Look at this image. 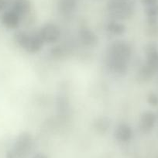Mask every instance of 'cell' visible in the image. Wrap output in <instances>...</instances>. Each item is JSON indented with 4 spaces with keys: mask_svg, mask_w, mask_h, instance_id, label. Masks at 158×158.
Returning a JSON list of instances; mask_svg holds the SVG:
<instances>
[{
    "mask_svg": "<svg viewBox=\"0 0 158 158\" xmlns=\"http://www.w3.org/2000/svg\"><path fill=\"white\" fill-rule=\"evenodd\" d=\"M132 49L126 41H115L109 46L106 53V64L114 74H123L128 69Z\"/></svg>",
    "mask_w": 158,
    "mask_h": 158,
    "instance_id": "1",
    "label": "cell"
},
{
    "mask_svg": "<svg viewBox=\"0 0 158 158\" xmlns=\"http://www.w3.org/2000/svg\"><path fill=\"white\" fill-rule=\"evenodd\" d=\"M109 13L115 19H126L133 16L135 10L134 0H108Z\"/></svg>",
    "mask_w": 158,
    "mask_h": 158,
    "instance_id": "2",
    "label": "cell"
},
{
    "mask_svg": "<svg viewBox=\"0 0 158 158\" xmlns=\"http://www.w3.org/2000/svg\"><path fill=\"white\" fill-rule=\"evenodd\" d=\"M15 41L26 51L31 54L40 51L44 46L43 40L38 34H29L23 31H18L14 35Z\"/></svg>",
    "mask_w": 158,
    "mask_h": 158,
    "instance_id": "3",
    "label": "cell"
},
{
    "mask_svg": "<svg viewBox=\"0 0 158 158\" xmlns=\"http://www.w3.org/2000/svg\"><path fill=\"white\" fill-rule=\"evenodd\" d=\"M33 137L29 133H22L17 136L11 151L16 158H27L33 149Z\"/></svg>",
    "mask_w": 158,
    "mask_h": 158,
    "instance_id": "4",
    "label": "cell"
},
{
    "mask_svg": "<svg viewBox=\"0 0 158 158\" xmlns=\"http://www.w3.org/2000/svg\"><path fill=\"white\" fill-rule=\"evenodd\" d=\"M39 35L44 43H55L60 38V30L55 24L48 23L40 29Z\"/></svg>",
    "mask_w": 158,
    "mask_h": 158,
    "instance_id": "5",
    "label": "cell"
},
{
    "mask_svg": "<svg viewBox=\"0 0 158 158\" xmlns=\"http://www.w3.org/2000/svg\"><path fill=\"white\" fill-rule=\"evenodd\" d=\"M156 115L151 111H146L141 115L139 122V130L144 134H148L154 128Z\"/></svg>",
    "mask_w": 158,
    "mask_h": 158,
    "instance_id": "6",
    "label": "cell"
},
{
    "mask_svg": "<svg viewBox=\"0 0 158 158\" xmlns=\"http://www.w3.org/2000/svg\"><path fill=\"white\" fill-rule=\"evenodd\" d=\"M146 63L155 71H158V44L150 42L145 47Z\"/></svg>",
    "mask_w": 158,
    "mask_h": 158,
    "instance_id": "7",
    "label": "cell"
},
{
    "mask_svg": "<svg viewBox=\"0 0 158 158\" xmlns=\"http://www.w3.org/2000/svg\"><path fill=\"white\" fill-rule=\"evenodd\" d=\"M78 36L80 41L87 47H95L98 43V37L95 35L92 30L90 29L86 28H81L79 30L78 32Z\"/></svg>",
    "mask_w": 158,
    "mask_h": 158,
    "instance_id": "8",
    "label": "cell"
},
{
    "mask_svg": "<svg viewBox=\"0 0 158 158\" xmlns=\"http://www.w3.org/2000/svg\"><path fill=\"white\" fill-rule=\"evenodd\" d=\"M20 17L13 10L5 12L1 16V23L7 29H16L19 24Z\"/></svg>",
    "mask_w": 158,
    "mask_h": 158,
    "instance_id": "9",
    "label": "cell"
},
{
    "mask_svg": "<svg viewBox=\"0 0 158 158\" xmlns=\"http://www.w3.org/2000/svg\"><path fill=\"white\" fill-rule=\"evenodd\" d=\"M115 138L120 143H127L130 141L133 136V130L131 127L126 123H121L115 130Z\"/></svg>",
    "mask_w": 158,
    "mask_h": 158,
    "instance_id": "10",
    "label": "cell"
},
{
    "mask_svg": "<svg viewBox=\"0 0 158 158\" xmlns=\"http://www.w3.org/2000/svg\"><path fill=\"white\" fill-rule=\"evenodd\" d=\"M30 7L31 2L30 0H14L11 10L15 12L21 18L30 12Z\"/></svg>",
    "mask_w": 158,
    "mask_h": 158,
    "instance_id": "11",
    "label": "cell"
},
{
    "mask_svg": "<svg viewBox=\"0 0 158 158\" xmlns=\"http://www.w3.org/2000/svg\"><path fill=\"white\" fill-rule=\"evenodd\" d=\"M77 4V0H59L57 9L60 14L67 16L76 10Z\"/></svg>",
    "mask_w": 158,
    "mask_h": 158,
    "instance_id": "12",
    "label": "cell"
},
{
    "mask_svg": "<svg viewBox=\"0 0 158 158\" xmlns=\"http://www.w3.org/2000/svg\"><path fill=\"white\" fill-rule=\"evenodd\" d=\"M155 73H156L155 70H153V68L148 66L147 64H144L138 71L137 80L141 83L147 82V81H150L153 78Z\"/></svg>",
    "mask_w": 158,
    "mask_h": 158,
    "instance_id": "13",
    "label": "cell"
},
{
    "mask_svg": "<svg viewBox=\"0 0 158 158\" xmlns=\"http://www.w3.org/2000/svg\"><path fill=\"white\" fill-rule=\"evenodd\" d=\"M110 119L108 117L98 118L94 123V127L96 131L99 133H105L110 127Z\"/></svg>",
    "mask_w": 158,
    "mask_h": 158,
    "instance_id": "14",
    "label": "cell"
},
{
    "mask_svg": "<svg viewBox=\"0 0 158 158\" xmlns=\"http://www.w3.org/2000/svg\"><path fill=\"white\" fill-rule=\"evenodd\" d=\"M107 30L114 35H123L126 31V27L121 23L112 20L107 24Z\"/></svg>",
    "mask_w": 158,
    "mask_h": 158,
    "instance_id": "15",
    "label": "cell"
},
{
    "mask_svg": "<svg viewBox=\"0 0 158 158\" xmlns=\"http://www.w3.org/2000/svg\"><path fill=\"white\" fill-rule=\"evenodd\" d=\"M145 14L147 20H155L158 19V4L145 7Z\"/></svg>",
    "mask_w": 158,
    "mask_h": 158,
    "instance_id": "16",
    "label": "cell"
},
{
    "mask_svg": "<svg viewBox=\"0 0 158 158\" xmlns=\"http://www.w3.org/2000/svg\"><path fill=\"white\" fill-rule=\"evenodd\" d=\"M147 33L151 36H158V19L147 20Z\"/></svg>",
    "mask_w": 158,
    "mask_h": 158,
    "instance_id": "17",
    "label": "cell"
},
{
    "mask_svg": "<svg viewBox=\"0 0 158 158\" xmlns=\"http://www.w3.org/2000/svg\"><path fill=\"white\" fill-rule=\"evenodd\" d=\"M147 102L152 106H158V95L154 92H150L147 96Z\"/></svg>",
    "mask_w": 158,
    "mask_h": 158,
    "instance_id": "18",
    "label": "cell"
},
{
    "mask_svg": "<svg viewBox=\"0 0 158 158\" xmlns=\"http://www.w3.org/2000/svg\"><path fill=\"white\" fill-rule=\"evenodd\" d=\"M140 2L144 7L151 6L158 4V0H140Z\"/></svg>",
    "mask_w": 158,
    "mask_h": 158,
    "instance_id": "19",
    "label": "cell"
},
{
    "mask_svg": "<svg viewBox=\"0 0 158 158\" xmlns=\"http://www.w3.org/2000/svg\"><path fill=\"white\" fill-rule=\"evenodd\" d=\"M6 0H0V13L5 10V8L6 7Z\"/></svg>",
    "mask_w": 158,
    "mask_h": 158,
    "instance_id": "20",
    "label": "cell"
},
{
    "mask_svg": "<svg viewBox=\"0 0 158 158\" xmlns=\"http://www.w3.org/2000/svg\"><path fill=\"white\" fill-rule=\"evenodd\" d=\"M33 158H48V157L46 156V155L44 154V153H36V154H35L34 156H33Z\"/></svg>",
    "mask_w": 158,
    "mask_h": 158,
    "instance_id": "21",
    "label": "cell"
},
{
    "mask_svg": "<svg viewBox=\"0 0 158 158\" xmlns=\"http://www.w3.org/2000/svg\"><path fill=\"white\" fill-rule=\"evenodd\" d=\"M6 158H16V157H15L14 154H13V152H12L11 150H10L7 151L6 154Z\"/></svg>",
    "mask_w": 158,
    "mask_h": 158,
    "instance_id": "22",
    "label": "cell"
}]
</instances>
